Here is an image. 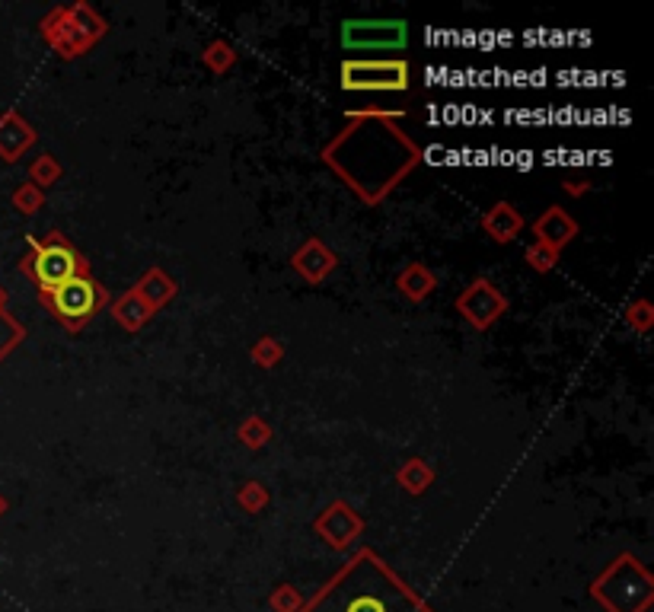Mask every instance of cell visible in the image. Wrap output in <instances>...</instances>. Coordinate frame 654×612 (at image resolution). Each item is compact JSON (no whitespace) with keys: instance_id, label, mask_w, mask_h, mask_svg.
Here are the masks:
<instances>
[{"instance_id":"obj_1","label":"cell","mask_w":654,"mask_h":612,"mask_svg":"<svg viewBox=\"0 0 654 612\" xmlns=\"http://www.w3.org/2000/svg\"><path fill=\"white\" fill-rule=\"evenodd\" d=\"M409 83L406 64H345L342 87L345 90H402Z\"/></svg>"},{"instance_id":"obj_2","label":"cell","mask_w":654,"mask_h":612,"mask_svg":"<svg viewBox=\"0 0 654 612\" xmlns=\"http://www.w3.org/2000/svg\"><path fill=\"white\" fill-rule=\"evenodd\" d=\"M48 300H52V310L61 319L80 322L96 310V287H93V281L74 275L71 281L52 287V291H48Z\"/></svg>"},{"instance_id":"obj_3","label":"cell","mask_w":654,"mask_h":612,"mask_svg":"<svg viewBox=\"0 0 654 612\" xmlns=\"http://www.w3.org/2000/svg\"><path fill=\"white\" fill-rule=\"evenodd\" d=\"M32 275H36L39 287L52 291V287L71 281L77 275V255L61 243L42 246L36 252V259H32Z\"/></svg>"},{"instance_id":"obj_4","label":"cell","mask_w":654,"mask_h":612,"mask_svg":"<svg viewBox=\"0 0 654 612\" xmlns=\"http://www.w3.org/2000/svg\"><path fill=\"white\" fill-rule=\"evenodd\" d=\"M345 612H390L387 603H383L380 597H358V600H351Z\"/></svg>"}]
</instances>
